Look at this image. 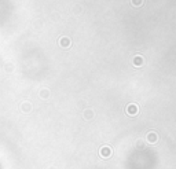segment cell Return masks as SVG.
<instances>
[{"label":"cell","mask_w":176,"mask_h":169,"mask_svg":"<svg viewBox=\"0 0 176 169\" xmlns=\"http://www.w3.org/2000/svg\"><path fill=\"white\" fill-rule=\"evenodd\" d=\"M100 155H102V157H109V155H110V149H109V147L102 149L100 150Z\"/></svg>","instance_id":"cell-1"}]
</instances>
